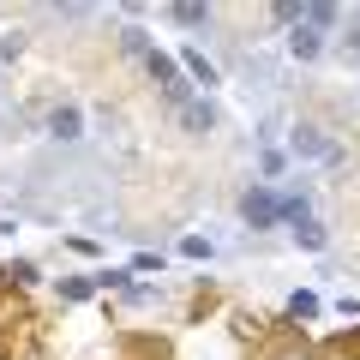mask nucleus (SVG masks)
Masks as SVG:
<instances>
[{
	"label": "nucleus",
	"mask_w": 360,
	"mask_h": 360,
	"mask_svg": "<svg viewBox=\"0 0 360 360\" xmlns=\"http://www.w3.org/2000/svg\"><path fill=\"white\" fill-rule=\"evenodd\" d=\"M295 240H300V246H307V252H319V246H324V240H330V234H324V229H319V222H300V229H295Z\"/></svg>",
	"instance_id": "nucleus-10"
},
{
	"label": "nucleus",
	"mask_w": 360,
	"mask_h": 360,
	"mask_svg": "<svg viewBox=\"0 0 360 360\" xmlns=\"http://www.w3.org/2000/svg\"><path fill=\"white\" fill-rule=\"evenodd\" d=\"M180 60H186V72H193V84H205V90L217 84V66H210V60H205V54H198V49H186V54H180Z\"/></svg>",
	"instance_id": "nucleus-6"
},
{
	"label": "nucleus",
	"mask_w": 360,
	"mask_h": 360,
	"mask_svg": "<svg viewBox=\"0 0 360 360\" xmlns=\"http://www.w3.org/2000/svg\"><path fill=\"white\" fill-rule=\"evenodd\" d=\"M288 150H295V156H319V162H330V156H336V144L324 139L319 127H295V132H288Z\"/></svg>",
	"instance_id": "nucleus-2"
},
{
	"label": "nucleus",
	"mask_w": 360,
	"mask_h": 360,
	"mask_svg": "<svg viewBox=\"0 0 360 360\" xmlns=\"http://www.w3.org/2000/svg\"><path fill=\"white\" fill-rule=\"evenodd\" d=\"M90 288H103V276H72V283H66V300H84Z\"/></svg>",
	"instance_id": "nucleus-11"
},
{
	"label": "nucleus",
	"mask_w": 360,
	"mask_h": 360,
	"mask_svg": "<svg viewBox=\"0 0 360 360\" xmlns=\"http://www.w3.org/2000/svg\"><path fill=\"white\" fill-rule=\"evenodd\" d=\"M180 120H186L193 132H210V127H217V108H210V103H186V108H180Z\"/></svg>",
	"instance_id": "nucleus-7"
},
{
	"label": "nucleus",
	"mask_w": 360,
	"mask_h": 360,
	"mask_svg": "<svg viewBox=\"0 0 360 360\" xmlns=\"http://www.w3.org/2000/svg\"><path fill=\"white\" fill-rule=\"evenodd\" d=\"M283 222H295V229H300V222H312L307 217V193H288L283 198Z\"/></svg>",
	"instance_id": "nucleus-8"
},
{
	"label": "nucleus",
	"mask_w": 360,
	"mask_h": 360,
	"mask_svg": "<svg viewBox=\"0 0 360 360\" xmlns=\"http://www.w3.org/2000/svg\"><path fill=\"white\" fill-rule=\"evenodd\" d=\"M240 217L252 222V229H276V222H283V198L270 193V186H252V193L240 198Z\"/></svg>",
	"instance_id": "nucleus-1"
},
{
	"label": "nucleus",
	"mask_w": 360,
	"mask_h": 360,
	"mask_svg": "<svg viewBox=\"0 0 360 360\" xmlns=\"http://www.w3.org/2000/svg\"><path fill=\"white\" fill-rule=\"evenodd\" d=\"M300 25H312L324 37V30L336 25V6H330V0H307V6H300Z\"/></svg>",
	"instance_id": "nucleus-5"
},
{
	"label": "nucleus",
	"mask_w": 360,
	"mask_h": 360,
	"mask_svg": "<svg viewBox=\"0 0 360 360\" xmlns=\"http://www.w3.org/2000/svg\"><path fill=\"white\" fill-rule=\"evenodd\" d=\"M288 312H295V319H312V312H319V295H307V288H300V295L288 300Z\"/></svg>",
	"instance_id": "nucleus-12"
},
{
	"label": "nucleus",
	"mask_w": 360,
	"mask_h": 360,
	"mask_svg": "<svg viewBox=\"0 0 360 360\" xmlns=\"http://www.w3.org/2000/svg\"><path fill=\"white\" fill-rule=\"evenodd\" d=\"M49 132H54V139H84V115H78L72 103H60L49 115Z\"/></svg>",
	"instance_id": "nucleus-4"
},
{
	"label": "nucleus",
	"mask_w": 360,
	"mask_h": 360,
	"mask_svg": "<svg viewBox=\"0 0 360 360\" xmlns=\"http://www.w3.org/2000/svg\"><path fill=\"white\" fill-rule=\"evenodd\" d=\"M348 54H360V18L348 25Z\"/></svg>",
	"instance_id": "nucleus-13"
},
{
	"label": "nucleus",
	"mask_w": 360,
	"mask_h": 360,
	"mask_svg": "<svg viewBox=\"0 0 360 360\" xmlns=\"http://www.w3.org/2000/svg\"><path fill=\"white\" fill-rule=\"evenodd\" d=\"M319 49H324V37L312 25H295L288 30V54H295V60H319Z\"/></svg>",
	"instance_id": "nucleus-3"
},
{
	"label": "nucleus",
	"mask_w": 360,
	"mask_h": 360,
	"mask_svg": "<svg viewBox=\"0 0 360 360\" xmlns=\"http://www.w3.org/2000/svg\"><path fill=\"white\" fill-rule=\"evenodd\" d=\"M174 18H180V25H210V6H198V0H186V6H174Z\"/></svg>",
	"instance_id": "nucleus-9"
}]
</instances>
